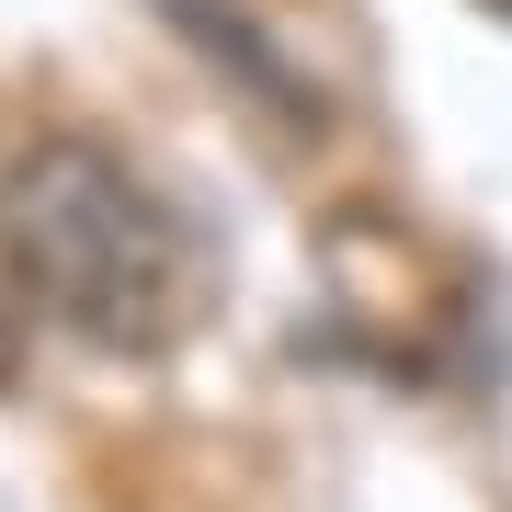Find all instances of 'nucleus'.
<instances>
[{
    "label": "nucleus",
    "mask_w": 512,
    "mask_h": 512,
    "mask_svg": "<svg viewBox=\"0 0 512 512\" xmlns=\"http://www.w3.org/2000/svg\"><path fill=\"white\" fill-rule=\"evenodd\" d=\"M490 12H512V0H490Z\"/></svg>",
    "instance_id": "nucleus-2"
},
{
    "label": "nucleus",
    "mask_w": 512,
    "mask_h": 512,
    "mask_svg": "<svg viewBox=\"0 0 512 512\" xmlns=\"http://www.w3.org/2000/svg\"><path fill=\"white\" fill-rule=\"evenodd\" d=\"M0 262H12L23 308H46L57 330H80L103 353H160L205 308V262H194L183 217L92 137H46L12 160Z\"/></svg>",
    "instance_id": "nucleus-1"
}]
</instances>
